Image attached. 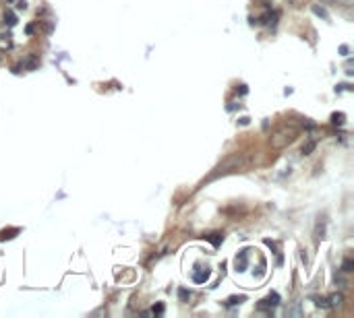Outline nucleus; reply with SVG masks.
<instances>
[{"instance_id":"1a4fd4ad","label":"nucleus","mask_w":354,"mask_h":318,"mask_svg":"<svg viewBox=\"0 0 354 318\" xmlns=\"http://www.w3.org/2000/svg\"><path fill=\"white\" fill-rule=\"evenodd\" d=\"M340 304H342V296H340V294H338V296H332V298H330V306H332V308L340 306Z\"/></svg>"},{"instance_id":"4468645a","label":"nucleus","mask_w":354,"mask_h":318,"mask_svg":"<svg viewBox=\"0 0 354 318\" xmlns=\"http://www.w3.org/2000/svg\"><path fill=\"white\" fill-rule=\"evenodd\" d=\"M151 312H153V314H162V312H164V304H155Z\"/></svg>"},{"instance_id":"39448f33","label":"nucleus","mask_w":354,"mask_h":318,"mask_svg":"<svg viewBox=\"0 0 354 318\" xmlns=\"http://www.w3.org/2000/svg\"><path fill=\"white\" fill-rule=\"evenodd\" d=\"M245 302V296H232V298H228V302H226V306H236V304H243Z\"/></svg>"},{"instance_id":"dca6fc26","label":"nucleus","mask_w":354,"mask_h":318,"mask_svg":"<svg viewBox=\"0 0 354 318\" xmlns=\"http://www.w3.org/2000/svg\"><path fill=\"white\" fill-rule=\"evenodd\" d=\"M236 91H238L240 95H247V93H249V89H247V85H240V87H238V89H236Z\"/></svg>"},{"instance_id":"f8f14e48","label":"nucleus","mask_w":354,"mask_h":318,"mask_svg":"<svg viewBox=\"0 0 354 318\" xmlns=\"http://www.w3.org/2000/svg\"><path fill=\"white\" fill-rule=\"evenodd\" d=\"M4 19H6V23H8V25H11V27H13V25L17 23V17H15L13 13H8V15L4 17Z\"/></svg>"},{"instance_id":"ddd939ff","label":"nucleus","mask_w":354,"mask_h":318,"mask_svg":"<svg viewBox=\"0 0 354 318\" xmlns=\"http://www.w3.org/2000/svg\"><path fill=\"white\" fill-rule=\"evenodd\" d=\"M313 13L319 15V17H323V19H327V13L323 11V8H319V6H313Z\"/></svg>"},{"instance_id":"423d86ee","label":"nucleus","mask_w":354,"mask_h":318,"mask_svg":"<svg viewBox=\"0 0 354 318\" xmlns=\"http://www.w3.org/2000/svg\"><path fill=\"white\" fill-rule=\"evenodd\" d=\"M207 240H209L213 246H220V242H222V234H211V236H205Z\"/></svg>"},{"instance_id":"2eb2a0df","label":"nucleus","mask_w":354,"mask_h":318,"mask_svg":"<svg viewBox=\"0 0 354 318\" xmlns=\"http://www.w3.org/2000/svg\"><path fill=\"white\" fill-rule=\"evenodd\" d=\"M348 52H350L348 46H340V54H342V56H348Z\"/></svg>"},{"instance_id":"20e7f679","label":"nucleus","mask_w":354,"mask_h":318,"mask_svg":"<svg viewBox=\"0 0 354 318\" xmlns=\"http://www.w3.org/2000/svg\"><path fill=\"white\" fill-rule=\"evenodd\" d=\"M247 269V250L238 252L236 256V271H245Z\"/></svg>"},{"instance_id":"9b49d317","label":"nucleus","mask_w":354,"mask_h":318,"mask_svg":"<svg viewBox=\"0 0 354 318\" xmlns=\"http://www.w3.org/2000/svg\"><path fill=\"white\" fill-rule=\"evenodd\" d=\"M315 149V143H307V145H303V153L305 155H311V151Z\"/></svg>"},{"instance_id":"6e6552de","label":"nucleus","mask_w":354,"mask_h":318,"mask_svg":"<svg viewBox=\"0 0 354 318\" xmlns=\"http://www.w3.org/2000/svg\"><path fill=\"white\" fill-rule=\"evenodd\" d=\"M352 267H354V262H352V258H346L342 262V271H346V273H350L352 271Z\"/></svg>"},{"instance_id":"f03ea898","label":"nucleus","mask_w":354,"mask_h":318,"mask_svg":"<svg viewBox=\"0 0 354 318\" xmlns=\"http://www.w3.org/2000/svg\"><path fill=\"white\" fill-rule=\"evenodd\" d=\"M278 304H280V296L278 294H271L270 298H265V299H261V302H259V308L263 310V308H270V306L273 308V306H278Z\"/></svg>"},{"instance_id":"7ed1b4c3","label":"nucleus","mask_w":354,"mask_h":318,"mask_svg":"<svg viewBox=\"0 0 354 318\" xmlns=\"http://www.w3.org/2000/svg\"><path fill=\"white\" fill-rule=\"evenodd\" d=\"M209 279V271H195L193 273V281L195 283H205Z\"/></svg>"},{"instance_id":"0eeeda50","label":"nucleus","mask_w":354,"mask_h":318,"mask_svg":"<svg viewBox=\"0 0 354 318\" xmlns=\"http://www.w3.org/2000/svg\"><path fill=\"white\" fill-rule=\"evenodd\" d=\"M344 118H346V116H344L342 112H340V114H333V116H332V122H333V124H344Z\"/></svg>"},{"instance_id":"9d476101","label":"nucleus","mask_w":354,"mask_h":318,"mask_svg":"<svg viewBox=\"0 0 354 318\" xmlns=\"http://www.w3.org/2000/svg\"><path fill=\"white\" fill-rule=\"evenodd\" d=\"M178 298L183 299V302H187V299L191 298V291H187V289H178Z\"/></svg>"},{"instance_id":"f257e3e1","label":"nucleus","mask_w":354,"mask_h":318,"mask_svg":"<svg viewBox=\"0 0 354 318\" xmlns=\"http://www.w3.org/2000/svg\"><path fill=\"white\" fill-rule=\"evenodd\" d=\"M292 139H294V130L290 128L288 132H286V130H284V132H278V135L271 139V145H273V147H282V145H286L288 140H292Z\"/></svg>"}]
</instances>
